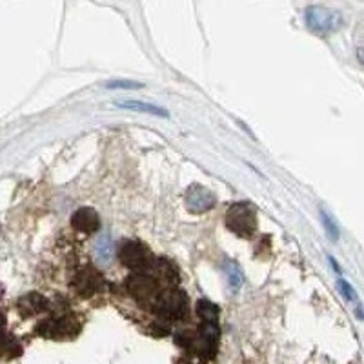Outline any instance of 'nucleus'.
Masks as SVG:
<instances>
[{"label": "nucleus", "instance_id": "1", "mask_svg": "<svg viewBox=\"0 0 364 364\" xmlns=\"http://www.w3.org/2000/svg\"><path fill=\"white\" fill-rule=\"evenodd\" d=\"M304 22L314 33L328 35L343 28L344 18L336 9L323 8V6H310L304 11Z\"/></svg>", "mask_w": 364, "mask_h": 364}, {"label": "nucleus", "instance_id": "2", "mask_svg": "<svg viewBox=\"0 0 364 364\" xmlns=\"http://www.w3.org/2000/svg\"><path fill=\"white\" fill-rule=\"evenodd\" d=\"M226 224L237 235L250 237L257 228L255 211L246 204H233L226 213Z\"/></svg>", "mask_w": 364, "mask_h": 364}, {"label": "nucleus", "instance_id": "3", "mask_svg": "<svg viewBox=\"0 0 364 364\" xmlns=\"http://www.w3.org/2000/svg\"><path fill=\"white\" fill-rule=\"evenodd\" d=\"M119 257L122 264H126L128 268H144L146 262H148V250L141 242H136V240H128V242L120 245Z\"/></svg>", "mask_w": 364, "mask_h": 364}, {"label": "nucleus", "instance_id": "4", "mask_svg": "<svg viewBox=\"0 0 364 364\" xmlns=\"http://www.w3.org/2000/svg\"><path fill=\"white\" fill-rule=\"evenodd\" d=\"M186 206L193 213H204L215 206V195L200 184H193L186 191Z\"/></svg>", "mask_w": 364, "mask_h": 364}, {"label": "nucleus", "instance_id": "5", "mask_svg": "<svg viewBox=\"0 0 364 364\" xmlns=\"http://www.w3.org/2000/svg\"><path fill=\"white\" fill-rule=\"evenodd\" d=\"M99 215L91 208H80L71 217V226L84 233H93L99 230Z\"/></svg>", "mask_w": 364, "mask_h": 364}, {"label": "nucleus", "instance_id": "6", "mask_svg": "<svg viewBox=\"0 0 364 364\" xmlns=\"http://www.w3.org/2000/svg\"><path fill=\"white\" fill-rule=\"evenodd\" d=\"M117 106L122 109H132V112L157 115V117H162V119H168V117H170V113L166 112L164 108H159V106H155V104L141 102V100H120V102H117Z\"/></svg>", "mask_w": 364, "mask_h": 364}, {"label": "nucleus", "instance_id": "7", "mask_svg": "<svg viewBox=\"0 0 364 364\" xmlns=\"http://www.w3.org/2000/svg\"><path fill=\"white\" fill-rule=\"evenodd\" d=\"M99 282L100 277L93 269H84L79 275V281H77V290L82 295H90L99 290Z\"/></svg>", "mask_w": 364, "mask_h": 364}, {"label": "nucleus", "instance_id": "8", "mask_svg": "<svg viewBox=\"0 0 364 364\" xmlns=\"http://www.w3.org/2000/svg\"><path fill=\"white\" fill-rule=\"evenodd\" d=\"M226 277L233 291H237L240 286H242V272H240L239 264H237L235 261L226 262Z\"/></svg>", "mask_w": 364, "mask_h": 364}, {"label": "nucleus", "instance_id": "9", "mask_svg": "<svg viewBox=\"0 0 364 364\" xmlns=\"http://www.w3.org/2000/svg\"><path fill=\"white\" fill-rule=\"evenodd\" d=\"M21 308L22 311H26V314H37V311L44 310L46 301L41 297V295H28L26 299H22Z\"/></svg>", "mask_w": 364, "mask_h": 364}, {"label": "nucleus", "instance_id": "10", "mask_svg": "<svg viewBox=\"0 0 364 364\" xmlns=\"http://www.w3.org/2000/svg\"><path fill=\"white\" fill-rule=\"evenodd\" d=\"M321 220H323V224H324V232H326L328 239L333 240V242H337V240H339L341 233H339V228H337L336 220L331 219L326 211H321Z\"/></svg>", "mask_w": 364, "mask_h": 364}, {"label": "nucleus", "instance_id": "11", "mask_svg": "<svg viewBox=\"0 0 364 364\" xmlns=\"http://www.w3.org/2000/svg\"><path fill=\"white\" fill-rule=\"evenodd\" d=\"M337 288H339L341 295H343V297L346 299L348 302L359 304V297H357V291L353 290V286L350 284V282L344 281V279H339V281H337Z\"/></svg>", "mask_w": 364, "mask_h": 364}, {"label": "nucleus", "instance_id": "12", "mask_svg": "<svg viewBox=\"0 0 364 364\" xmlns=\"http://www.w3.org/2000/svg\"><path fill=\"white\" fill-rule=\"evenodd\" d=\"M106 86L113 87V90H139V87H142V84L133 82V80H112Z\"/></svg>", "mask_w": 364, "mask_h": 364}, {"label": "nucleus", "instance_id": "13", "mask_svg": "<svg viewBox=\"0 0 364 364\" xmlns=\"http://www.w3.org/2000/svg\"><path fill=\"white\" fill-rule=\"evenodd\" d=\"M328 259H330V264L331 266H333V269H336V272L337 273H339V275H341V273H343V269H341V266L339 264H337V261H336V259H333V257H328Z\"/></svg>", "mask_w": 364, "mask_h": 364}, {"label": "nucleus", "instance_id": "14", "mask_svg": "<svg viewBox=\"0 0 364 364\" xmlns=\"http://www.w3.org/2000/svg\"><path fill=\"white\" fill-rule=\"evenodd\" d=\"M357 58H359V63L364 66V48H359V50H357Z\"/></svg>", "mask_w": 364, "mask_h": 364}]
</instances>
